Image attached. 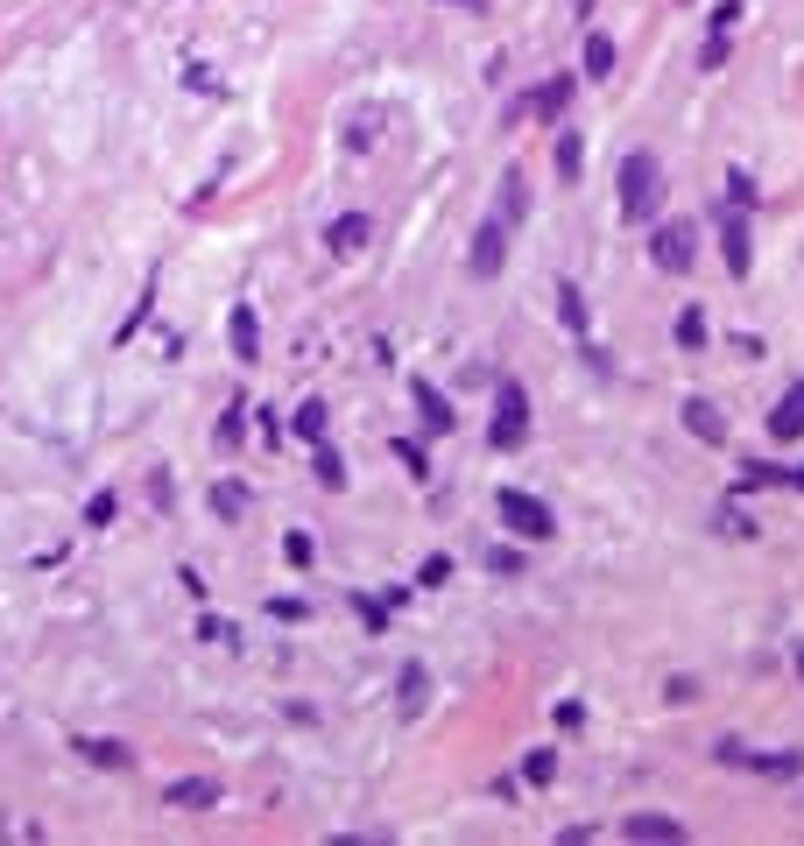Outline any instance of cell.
I'll use <instances>...</instances> for the list:
<instances>
[{"instance_id": "6da1fadb", "label": "cell", "mask_w": 804, "mask_h": 846, "mask_svg": "<svg viewBox=\"0 0 804 846\" xmlns=\"http://www.w3.org/2000/svg\"><path fill=\"white\" fill-rule=\"evenodd\" d=\"M502 523H508V536H523V544H550L558 536V515H550L536 494H523V487H502Z\"/></svg>"}, {"instance_id": "7a4b0ae2", "label": "cell", "mask_w": 804, "mask_h": 846, "mask_svg": "<svg viewBox=\"0 0 804 846\" xmlns=\"http://www.w3.org/2000/svg\"><path fill=\"white\" fill-rule=\"evenodd\" d=\"M657 190H663V169H657V156H642V148H636V156L621 163V212H628V219H642V212L657 205Z\"/></svg>"}, {"instance_id": "3957f363", "label": "cell", "mask_w": 804, "mask_h": 846, "mask_svg": "<svg viewBox=\"0 0 804 846\" xmlns=\"http://www.w3.org/2000/svg\"><path fill=\"white\" fill-rule=\"evenodd\" d=\"M529 437V395L515 389V381H502V395H494V445L515 452Z\"/></svg>"}, {"instance_id": "277c9868", "label": "cell", "mask_w": 804, "mask_h": 846, "mask_svg": "<svg viewBox=\"0 0 804 846\" xmlns=\"http://www.w3.org/2000/svg\"><path fill=\"white\" fill-rule=\"evenodd\" d=\"M770 437H783V445H791V437H804V381H791V389L776 395V410H770Z\"/></svg>"}, {"instance_id": "5b68a950", "label": "cell", "mask_w": 804, "mask_h": 846, "mask_svg": "<svg viewBox=\"0 0 804 846\" xmlns=\"http://www.w3.org/2000/svg\"><path fill=\"white\" fill-rule=\"evenodd\" d=\"M324 240H332V255H360V247L374 240V219H368V212H347V219H332V234H324Z\"/></svg>"}, {"instance_id": "8992f818", "label": "cell", "mask_w": 804, "mask_h": 846, "mask_svg": "<svg viewBox=\"0 0 804 846\" xmlns=\"http://www.w3.org/2000/svg\"><path fill=\"white\" fill-rule=\"evenodd\" d=\"M692 240H699V234H692L684 219L663 226V234H657V261H663V268H692Z\"/></svg>"}, {"instance_id": "52a82bcc", "label": "cell", "mask_w": 804, "mask_h": 846, "mask_svg": "<svg viewBox=\"0 0 804 846\" xmlns=\"http://www.w3.org/2000/svg\"><path fill=\"white\" fill-rule=\"evenodd\" d=\"M684 423H692V437H705V445H720V437H726V423H720V410H713L705 395L684 402Z\"/></svg>"}, {"instance_id": "ba28073f", "label": "cell", "mask_w": 804, "mask_h": 846, "mask_svg": "<svg viewBox=\"0 0 804 846\" xmlns=\"http://www.w3.org/2000/svg\"><path fill=\"white\" fill-rule=\"evenodd\" d=\"M720 247H726V268H734V276H749V219H741V205H734V219H726Z\"/></svg>"}, {"instance_id": "9c48e42d", "label": "cell", "mask_w": 804, "mask_h": 846, "mask_svg": "<svg viewBox=\"0 0 804 846\" xmlns=\"http://www.w3.org/2000/svg\"><path fill=\"white\" fill-rule=\"evenodd\" d=\"M473 268H481V276H494V268H502V219H487L481 234H473Z\"/></svg>"}, {"instance_id": "30bf717a", "label": "cell", "mask_w": 804, "mask_h": 846, "mask_svg": "<svg viewBox=\"0 0 804 846\" xmlns=\"http://www.w3.org/2000/svg\"><path fill=\"white\" fill-rule=\"evenodd\" d=\"M416 410H424V423H431V431H452V402L445 395H437V389H424V381H416Z\"/></svg>"}, {"instance_id": "8fae6325", "label": "cell", "mask_w": 804, "mask_h": 846, "mask_svg": "<svg viewBox=\"0 0 804 846\" xmlns=\"http://www.w3.org/2000/svg\"><path fill=\"white\" fill-rule=\"evenodd\" d=\"M247 508H255V502H247V487H234V479H226V487H213V515H219V523H240Z\"/></svg>"}, {"instance_id": "7c38bea8", "label": "cell", "mask_w": 804, "mask_h": 846, "mask_svg": "<svg viewBox=\"0 0 804 846\" xmlns=\"http://www.w3.org/2000/svg\"><path fill=\"white\" fill-rule=\"evenodd\" d=\"M565 100H571V79H550V85H544V92H536V100H529V106H536V113H544V121H558V113H565Z\"/></svg>"}, {"instance_id": "4fadbf2b", "label": "cell", "mask_w": 804, "mask_h": 846, "mask_svg": "<svg viewBox=\"0 0 804 846\" xmlns=\"http://www.w3.org/2000/svg\"><path fill=\"white\" fill-rule=\"evenodd\" d=\"M169 804H219V783H169Z\"/></svg>"}, {"instance_id": "5bb4252c", "label": "cell", "mask_w": 804, "mask_h": 846, "mask_svg": "<svg viewBox=\"0 0 804 846\" xmlns=\"http://www.w3.org/2000/svg\"><path fill=\"white\" fill-rule=\"evenodd\" d=\"M79 755H92L100 768H121V762H127V747H121V741H79Z\"/></svg>"}, {"instance_id": "9a60e30c", "label": "cell", "mask_w": 804, "mask_h": 846, "mask_svg": "<svg viewBox=\"0 0 804 846\" xmlns=\"http://www.w3.org/2000/svg\"><path fill=\"white\" fill-rule=\"evenodd\" d=\"M586 71H592V79L615 71V43H607V35H592V43H586Z\"/></svg>"}, {"instance_id": "2e32d148", "label": "cell", "mask_w": 804, "mask_h": 846, "mask_svg": "<svg viewBox=\"0 0 804 846\" xmlns=\"http://www.w3.org/2000/svg\"><path fill=\"white\" fill-rule=\"evenodd\" d=\"M558 177L579 184V134H558Z\"/></svg>"}, {"instance_id": "e0dca14e", "label": "cell", "mask_w": 804, "mask_h": 846, "mask_svg": "<svg viewBox=\"0 0 804 846\" xmlns=\"http://www.w3.org/2000/svg\"><path fill=\"white\" fill-rule=\"evenodd\" d=\"M297 437H311V445H324V410H318V402H303V410H297Z\"/></svg>"}, {"instance_id": "ac0fdd59", "label": "cell", "mask_w": 804, "mask_h": 846, "mask_svg": "<svg viewBox=\"0 0 804 846\" xmlns=\"http://www.w3.org/2000/svg\"><path fill=\"white\" fill-rule=\"evenodd\" d=\"M255 339H261V332H255V318L234 311V353H240V360H255Z\"/></svg>"}, {"instance_id": "d6986e66", "label": "cell", "mask_w": 804, "mask_h": 846, "mask_svg": "<svg viewBox=\"0 0 804 846\" xmlns=\"http://www.w3.org/2000/svg\"><path fill=\"white\" fill-rule=\"evenodd\" d=\"M678 345H705V311H684L678 318Z\"/></svg>"}, {"instance_id": "ffe728a7", "label": "cell", "mask_w": 804, "mask_h": 846, "mask_svg": "<svg viewBox=\"0 0 804 846\" xmlns=\"http://www.w3.org/2000/svg\"><path fill=\"white\" fill-rule=\"evenodd\" d=\"M523 768H529V783H550V776H558V762H550V747H536V755H529Z\"/></svg>"}, {"instance_id": "44dd1931", "label": "cell", "mask_w": 804, "mask_h": 846, "mask_svg": "<svg viewBox=\"0 0 804 846\" xmlns=\"http://www.w3.org/2000/svg\"><path fill=\"white\" fill-rule=\"evenodd\" d=\"M395 458H402V466H410V473H431V458H424V452H416V445H410V437H402V445H395Z\"/></svg>"}, {"instance_id": "7402d4cb", "label": "cell", "mask_w": 804, "mask_h": 846, "mask_svg": "<svg viewBox=\"0 0 804 846\" xmlns=\"http://www.w3.org/2000/svg\"><path fill=\"white\" fill-rule=\"evenodd\" d=\"M734 22H741V0H720V8H713V29L726 35V29H734Z\"/></svg>"}, {"instance_id": "603a6c76", "label": "cell", "mask_w": 804, "mask_h": 846, "mask_svg": "<svg viewBox=\"0 0 804 846\" xmlns=\"http://www.w3.org/2000/svg\"><path fill=\"white\" fill-rule=\"evenodd\" d=\"M783 479H791V487H804V466H797V473H783Z\"/></svg>"}, {"instance_id": "cb8c5ba5", "label": "cell", "mask_w": 804, "mask_h": 846, "mask_svg": "<svg viewBox=\"0 0 804 846\" xmlns=\"http://www.w3.org/2000/svg\"><path fill=\"white\" fill-rule=\"evenodd\" d=\"M797 678H804V642H797Z\"/></svg>"}]
</instances>
